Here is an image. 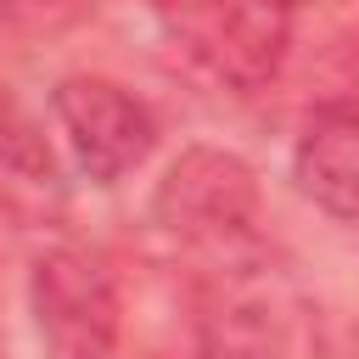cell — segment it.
Listing matches in <instances>:
<instances>
[{"label": "cell", "instance_id": "obj_1", "mask_svg": "<svg viewBox=\"0 0 359 359\" xmlns=\"http://www.w3.org/2000/svg\"><path fill=\"white\" fill-rule=\"evenodd\" d=\"M151 219L185 247H236L258 230V174L224 146H185L157 180Z\"/></svg>", "mask_w": 359, "mask_h": 359}, {"label": "cell", "instance_id": "obj_2", "mask_svg": "<svg viewBox=\"0 0 359 359\" xmlns=\"http://www.w3.org/2000/svg\"><path fill=\"white\" fill-rule=\"evenodd\" d=\"M28 303H34L45 359H118L123 314H118V286L101 258L79 247L39 252L28 275Z\"/></svg>", "mask_w": 359, "mask_h": 359}, {"label": "cell", "instance_id": "obj_3", "mask_svg": "<svg viewBox=\"0 0 359 359\" xmlns=\"http://www.w3.org/2000/svg\"><path fill=\"white\" fill-rule=\"evenodd\" d=\"M174 39L219 84L258 90L275 79L292 45V0H180L168 11Z\"/></svg>", "mask_w": 359, "mask_h": 359}, {"label": "cell", "instance_id": "obj_4", "mask_svg": "<svg viewBox=\"0 0 359 359\" xmlns=\"http://www.w3.org/2000/svg\"><path fill=\"white\" fill-rule=\"evenodd\" d=\"M50 112L67 135L73 163L95 185H118L129 168H140L157 151V118L140 95H129L118 79L101 73H67L50 90Z\"/></svg>", "mask_w": 359, "mask_h": 359}, {"label": "cell", "instance_id": "obj_5", "mask_svg": "<svg viewBox=\"0 0 359 359\" xmlns=\"http://www.w3.org/2000/svg\"><path fill=\"white\" fill-rule=\"evenodd\" d=\"M292 174L314 208L359 224V112H348V107L314 112L297 135Z\"/></svg>", "mask_w": 359, "mask_h": 359}, {"label": "cell", "instance_id": "obj_6", "mask_svg": "<svg viewBox=\"0 0 359 359\" xmlns=\"http://www.w3.org/2000/svg\"><path fill=\"white\" fill-rule=\"evenodd\" d=\"M0 174L28 185H56V157L39 135V123L22 112V101L0 84Z\"/></svg>", "mask_w": 359, "mask_h": 359}]
</instances>
